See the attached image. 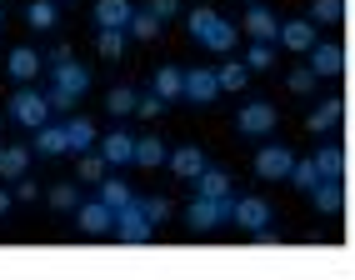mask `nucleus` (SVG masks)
I'll return each instance as SVG.
<instances>
[{
  "mask_svg": "<svg viewBox=\"0 0 355 280\" xmlns=\"http://www.w3.org/2000/svg\"><path fill=\"white\" fill-rule=\"evenodd\" d=\"M191 35H196V45L225 55V51H235V35H241V26H230L225 15H216L210 6H200V10H191Z\"/></svg>",
  "mask_w": 355,
  "mask_h": 280,
  "instance_id": "obj_1",
  "label": "nucleus"
},
{
  "mask_svg": "<svg viewBox=\"0 0 355 280\" xmlns=\"http://www.w3.org/2000/svg\"><path fill=\"white\" fill-rule=\"evenodd\" d=\"M90 90V65H76V60H60V65H51V105L55 110H70L80 96Z\"/></svg>",
  "mask_w": 355,
  "mask_h": 280,
  "instance_id": "obj_2",
  "label": "nucleus"
},
{
  "mask_svg": "<svg viewBox=\"0 0 355 280\" xmlns=\"http://www.w3.org/2000/svg\"><path fill=\"white\" fill-rule=\"evenodd\" d=\"M185 220H191L196 236H210L216 225L235 220V195H196L191 210H185Z\"/></svg>",
  "mask_w": 355,
  "mask_h": 280,
  "instance_id": "obj_3",
  "label": "nucleus"
},
{
  "mask_svg": "<svg viewBox=\"0 0 355 280\" xmlns=\"http://www.w3.org/2000/svg\"><path fill=\"white\" fill-rule=\"evenodd\" d=\"M51 96H45V90H31V85H20L15 96H10V121L15 125H26V130H40L45 121H51Z\"/></svg>",
  "mask_w": 355,
  "mask_h": 280,
  "instance_id": "obj_4",
  "label": "nucleus"
},
{
  "mask_svg": "<svg viewBox=\"0 0 355 280\" xmlns=\"http://www.w3.org/2000/svg\"><path fill=\"white\" fill-rule=\"evenodd\" d=\"M150 236H155V220L146 216L140 195H135L130 205L115 210V240H125V245H150Z\"/></svg>",
  "mask_w": 355,
  "mask_h": 280,
  "instance_id": "obj_5",
  "label": "nucleus"
},
{
  "mask_svg": "<svg viewBox=\"0 0 355 280\" xmlns=\"http://www.w3.org/2000/svg\"><path fill=\"white\" fill-rule=\"evenodd\" d=\"M291 170H295L291 146H260L255 150V175L260 180H291Z\"/></svg>",
  "mask_w": 355,
  "mask_h": 280,
  "instance_id": "obj_6",
  "label": "nucleus"
},
{
  "mask_svg": "<svg viewBox=\"0 0 355 280\" xmlns=\"http://www.w3.org/2000/svg\"><path fill=\"white\" fill-rule=\"evenodd\" d=\"M76 225H80V236H115V210L96 195V200L76 205Z\"/></svg>",
  "mask_w": 355,
  "mask_h": 280,
  "instance_id": "obj_7",
  "label": "nucleus"
},
{
  "mask_svg": "<svg viewBox=\"0 0 355 280\" xmlns=\"http://www.w3.org/2000/svg\"><path fill=\"white\" fill-rule=\"evenodd\" d=\"M220 96V76L210 65H196V70H185V100L191 105H210Z\"/></svg>",
  "mask_w": 355,
  "mask_h": 280,
  "instance_id": "obj_8",
  "label": "nucleus"
},
{
  "mask_svg": "<svg viewBox=\"0 0 355 280\" xmlns=\"http://www.w3.org/2000/svg\"><path fill=\"white\" fill-rule=\"evenodd\" d=\"M235 130H241V135H270V130H275V105H270V100L241 105V115H235Z\"/></svg>",
  "mask_w": 355,
  "mask_h": 280,
  "instance_id": "obj_9",
  "label": "nucleus"
},
{
  "mask_svg": "<svg viewBox=\"0 0 355 280\" xmlns=\"http://www.w3.org/2000/svg\"><path fill=\"white\" fill-rule=\"evenodd\" d=\"M280 45L286 51H295V55H311L315 51V20H280Z\"/></svg>",
  "mask_w": 355,
  "mask_h": 280,
  "instance_id": "obj_10",
  "label": "nucleus"
},
{
  "mask_svg": "<svg viewBox=\"0 0 355 280\" xmlns=\"http://www.w3.org/2000/svg\"><path fill=\"white\" fill-rule=\"evenodd\" d=\"M235 225H241L245 236L266 230V225H270V205L260 200V195H241V200H235Z\"/></svg>",
  "mask_w": 355,
  "mask_h": 280,
  "instance_id": "obj_11",
  "label": "nucleus"
},
{
  "mask_svg": "<svg viewBox=\"0 0 355 280\" xmlns=\"http://www.w3.org/2000/svg\"><path fill=\"white\" fill-rule=\"evenodd\" d=\"M101 155L110 160V170L135 166V135H130V130H110V135L101 140Z\"/></svg>",
  "mask_w": 355,
  "mask_h": 280,
  "instance_id": "obj_12",
  "label": "nucleus"
},
{
  "mask_svg": "<svg viewBox=\"0 0 355 280\" xmlns=\"http://www.w3.org/2000/svg\"><path fill=\"white\" fill-rule=\"evenodd\" d=\"M245 30H250V40H280V20H275V10H266L260 0H250V10H245Z\"/></svg>",
  "mask_w": 355,
  "mask_h": 280,
  "instance_id": "obj_13",
  "label": "nucleus"
},
{
  "mask_svg": "<svg viewBox=\"0 0 355 280\" xmlns=\"http://www.w3.org/2000/svg\"><path fill=\"white\" fill-rule=\"evenodd\" d=\"M35 155H45V160H51V155H70V130L45 121V125L35 130Z\"/></svg>",
  "mask_w": 355,
  "mask_h": 280,
  "instance_id": "obj_14",
  "label": "nucleus"
},
{
  "mask_svg": "<svg viewBox=\"0 0 355 280\" xmlns=\"http://www.w3.org/2000/svg\"><path fill=\"white\" fill-rule=\"evenodd\" d=\"M311 70H315L320 80H325V76H340V70H345V51H340L336 40H330V45L320 40L315 51H311Z\"/></svg>",
  "mask_w": 355,
  "mask_h": 280,
  "instance_id": "obj_15",
  "label": "nucleus"
},
{
  "mask_svg": "<svg viewBox=\"0 0 355 280\" xmlns=\"http://www.w3.org/2000/svg\"><path fill=\"white\" fill-rule=\"evenodd\" d=\"M40 65H45V55H35L31 45H15V51H10V65H6V70H10V76H15L20 85H31V80L40 76Z\"/></svg>",
  "mask_w": 355,
  "mask_h": 280,
  "instance_id": "obj_16",
  "label": "nucleus"
},
{
  "mask_svg": "<svg viewBox=\"0 0 355 280\" xmlns=\"http://www.w3.org/2000/svg\"><path fill=\"white\" fill-rule=\"evenodd\" d=\"M340 115H345V100H340V96H330V100H320L311 115H305V125H311L315 135H325V130H336V125H340Z\"/></svg>",
  "mask_w": 355,
  "mask_h": 280,
  "instance_id": "obj_17",
  "label": "nucleus"
},
{
  "mask_svg": "<svg viewBox=\"0 0 355 280\" xmlns=\"http://www.w3.org/2000/svg\"><path fill=\"white\" fill-rule=\"evenodd\" d=\"M171 170H175L180 180H196V175L205 170V150H200V146H175V150H171Z\"/></svg>",
  "mask_w": 355,
  "mask_h": 280,
  "instance_id": "obj_18",
  "label": "nucleus"
},
{
  "mask_svg": "<svg viewBox=\"0 0 355 280\" xmlns=\"http://www.w3.org/2000/svg\"><path fill=\"white\" fill-rule=\"evenodd\" d=\"M130 15H135V6H130V0H96V26L130 30Z\"/></svg>",
  "mask_w": 355,
  "mask_h": 280,
  "instance_id": "obj_19",
  "label": "nucleus"
},
{
  "mask_svg": "<svg viewBox=\"0 0 355 280\" xmlns=\"http://www.w3.org/2000/svg\"><path fill=\"white\" fill-rule=\"evenodd\" d=\"M311 200H315L320 216H340V210H345V191H340V180H320L315 191H311Z\"/></svg>",
  "mask_w": 355,
  "mask_h": 280,
  "instance_id": "obj_20",
  "label": "nucleus"
},
{
  "mask_svg": "<svg viewBox=\"0 0 355 280\" xmlns=\"http://www.w3.org/2000/svg\"><path fill=\"white\" fill-rule=\"evenodd\" d=\"M135 166H146V170H155V166H171V150H165V140H155V135H140V140H135Z\"/></svg>",
  "mask_w": 355,
  "mask_h": 280,
  "instance_id": "obj_21",
  "label": "nucleus"
},
{
  "mask_svg": "<svg viewBox=\"0 0 355 280\" xmlns=\"http://www.w3.org/2000/svg\"><path fill=\"white\" fill-rule=\"evenodd\" d=\"M65 130H70V150H76V155H85V150H96V146H101V135H96V125H90L85 115H70Z\"/></svg>",
  "mask_w": 355,
  "mask_h": 280,
  "instance_id": "obj_22",
  "label": "nucleus"
},
{
  "mask_svg": "<svg viewBox=\"0 0 355 280\" xmlns=\"http://www.w3.org/2000/svg\"><path fill=\"white\" fill-rule=\"evenodd\" d=\"M26 20L35 30H55L60 26V0H31L26 6Z\"/></svg>",
  "mask_w": 355,
  "mask_h": 280,
  "instance_id": "obj_23",
  "label": "nucleus"
},
{
  "mask_svg": "<svg viewBox=\"0 0 355 280\" xmlns=\"http://www.w3.org/2000/svg\"><path fill=\"white\" fill-rule=\"evenodd\" d=\"M155 90H160L165 100H185V70L160 65V70H155Z\"/></svg>",
  "mask_w": 355,
  "mask_h": 280,
  "instance_id": "obj_24",
  "label": "nucleus"
},
{
  "mask_svg": "<svg viewBox=\"0 0 355 280\" xmlns=\"http://www.w3.org/2000/svg\"><path fill=\"white\" fill-rule=\"evenodd\" d=\"M26 166H31V150L26 146H0V175H6V180H20Z\"/></svg>",
  "mask_w": 355,
  "mask_h": 280,
  "instance_id": "obj_25",
  "label": "nucleus"
},
{
  "mask_svg": "<svg viewBox=\"0 0 355 280\" xmlns=\"http://www.w3.org/2000/svg\"><path fill=\"white\" fill-rule=\"evenodd\" d=\"M196 195H230V175H225L220 166H205V170L196 175Z\"/></svg>",
  "mask_w": 355,
  "mask_h": 280,
  "instance_id": "obj_26",
  "label": "nucleus"
},
{
  "mask_svg": "<svg viewBox=\"0 0 355 280\" xmlns=\"http://www.w3.org/2000/svg\"><path fill=\"white\" fill-rule=\"evenodd\" d=\"M315 166H320L325 180H340V175H345V150H340V146H320V150H315Z\"/></svg>",
  "mask_w": 355,
  "mask_h": 280,
  "instance_id": "obj_27",
  "label": "nucleus"
},
{
  "mask_svg": "<svg viewBox=\"0 0 355 280\" xmlns=\"http://www.w3.org/2000/svg\"><path fill=\"white\" fill-rule=\"evenodd\" d=\"M320 180H325V175H320V166H315V155H311V160H295V170H291V185H295V191L311 195Z\"/></svg>",
  "mask_w": 355,
  "mask_h": 280,
  "instance_id": "obj_28",
  "label": "nucleus"
},
{
  "mask_svg": "<svg viewBox=\"0 0 355 280\" xmlns=\"http://www.w3.org/2000/svg\"><path fill=\"white\" fill-rule=\"evenodd\" d=\"M101 200H105L110 210H121V205H130L135 195H130V185H125L121 175H105V180H101Z\"/></svg>",
  "mask_w": 355,
  "mask_h": 280,
  "instance_id": "obj_29",
  "label": "nucleus"
},
{
  "mask_svg": "<svg viewBox=\"0 0 355 280\" xmlns=\"http://www.w3.org/2000/svg\"><path fill=\"white\" fill-rule=\"evenodd\" d=\"M216 76H220V90H245V80H250V65H245V60H225V65L216 70Z\"/></svg>",
  "mask_w": 355,
  "mask_h": 280,
  "instance_id": "obj_30",
  "label": "nucleus"
},
{
  "mask_svg": "<svg viewBox=\"0 0 355 280\" xmlns=\"http://www.w3.org/2000/svg\"><path fill=\"white\" fill-rule=\"evenodd\" d=\"M125 35H130V30H115V26H101V35H96V51H101L105 60H115V55L125 51Z\"/></svg>",
  "mask_w": 355,
  "mask_h": 280,
  "instance_id": "obj_31",
  "label": "nucleus"
},
{
  "mask_svg": "<svg viewBox=\"0 0 355 280\" xmlns=\"http://www.w3.org/2000/svg\"><path fill=\"white\" fill-rule=\"evenodd\" d=\"M135 105H140V96H135L130 85H115L110 96H105V110L110 115H135Z\"/></svg>",
  "mask_w": 355,
  "mask_h": 280,
  "instance_id": "obj_32",
  "label": "nucleus"
},
{
  "mask_svg": "<svg viewBox=\"0 0 355 280\" xmlns=\"http://www.w3.org/2000/svg\"><path fill=\"white\" fill-rule=\"evenodd\" d=\"M311 20H315V26H340V20H345V0H315Z\"/></svg>",
  "mask_w": 355,
  "mask_h": 280,
  "instance_id": "obj_33",
  "label": "nucleus"
},
{
  "mask_svg": "<svg viewBox=\"0 0 355 280\" xmlns=\"http://www.w3.org/2000/svg\"><path fill=\"white\" fill-rule=\"evenodd\" d=\"M105 170H110V160H105L101 150H85V155H80V180L101 185V180H105Z\"/></svg>",
  "mask_w": 355,
  "mask_h": 280,
  "instance_id": "obj_34",
  "label": "nucleus"
},
{
  "mask_svg": "<svg viewBox=\"0 0 355 280\" xmlns=\"http://www.w3.org/2000/svg\"><path fill=\"white\" fill-rule=\"evenodd\" d=\"M130 35H135V40H155V35H160V15H155V10H135V15H130Z\"/></svg>",
  "mask_w": 355,
  "mask_h": 280,
  "instance_id": "obj_35",
  "label": "nucleus"
},
{
  "mask_svg": "<svg viewBox=\"0 0 355 280\" xmlns=\"http://www.w3.org/2000/svg\"><path fill=\"white\" fill-rule=\"evenodd\" d=\"M245 65H250V70H270V65H275V45H270V40H255L250 51H245Z\"/></svg>",
  "mask_w": 355,
  "mask_h": 280,
  "instance_id": "obj_36",
  "label": "nucleus"
},
{
  "mask_svg": "<svg viewBox=\"0 0 355 280\" xmlns=\"http://www.w3.org/2000/svg\"><path fill=\"white\" fill-rule=\"evenodd\" d=\"M315 80H320V76H315V70H311V65H295L286 85L295 90V96H311V90H315Z\"/></svg>",
  "mask_w": 355,
  "mask_h": 280,
  "instance_id": "obj_37",
  "label": "nucleus"
},
{
  "mask_svg": "<svg viewBox=\"0 0 355 280\" xmlns=\"http://www.w3.org/2000/svg\"><path fill=\"white\" fill-rule=\"evenodd\" d=\"M51 205H55V210H76V205H80L76 185H51Z\"/></svg>",
  "mask_w": 355,
  "mask_h": 280,
  "instance_id": "obj_38",
  "label": "nucleus"
},
{
  "mask_svg": "<svg viewBox=\"0 0 355 280\" xmlns=\"http://www.w3.org/2000/svg\"><path fill=\"white\" fill-rule=\"evenodd\" d=\"M165 105H171V100H165V96H160V90H150V96H140V105H135V115H146V121H155V115H160Z\"/></svg>",
  "mask_w": 355,
  "mask_h": 280,
  "instance_id": "obj_39",
  "label": "nucleus"
},
{
  "mask_svg": "<svg viewBox=\"0 0 355 280\" xmlns=\"http://www.w3.org/2000/svg\"><path fill=\"white\" fill-rule=\"evenodd\" d=\"M140 205H146V216H150L155 225H160L165 216H171V200H165V195H146V200H140Z\"/></svg>",
  "mask_w": 355,
  "mask_h": 280,
  "instance_id": "obj_40",
  "label": "nucleus"
},
{
  "mask_svg": "<svg viewBox=\"0 0 355 280\" xmlns=\"http://www.w3.org/2000/svg\"><path fill=\"white\" fill-rule=\"evenodd\" d=\"M150 10H155L160 20H171V15L180 10V0H150Z\"/></svg>",
  "mask_w": 355,
  "mask_h": 280,
  "instance_id": "obj_41",
  "label": "nucleus"
},
{
  "mask_svg": "<svg viewBox=\"0 0 355 280\" xmlns=\"http://www.w3.org/2000/svg\"><path fill=\"white\" fill-rule=\"evenodd\" d=\"M15 200H35V180L20 175V180H15Z\"/></svg>",
  "mask_w": 355,
  "mask_h": 280,
  "instance_id": "obj_42",
  "label": "nucleus"
},
{
  "mask_svg": "<svg viewBox=\"0 0 355 280\" xmlns=\"http://www.w3.org/2000/svg\"><path fill=\"white\" fill-rule=\"evenodd\" d=\"M60 60H76V55H70V51H65V45H55V51H51V55H45V65H60Z\"/></svg>",
  "mask_w": 355,
  "mask_h": 280,
  "instance_id": "obj_43",
  "label": "nucleus"
},
{
  "mask_svg": "<svg viewBox=\"0 0 355 280\" xmlns=\"http://www.w3.org/2000/svg\"><path fill=\"white\" fill-rule=\"evenodd\" d=\"M6 210H10V191H0V216H6Z\"/></svg>",
  "mask_w": 355,
  "mask_h": 280,
  "instance_id": "obj_44",
  "label": "nucleus"
},
{
  "mask_svg": "<svg viewBox=\"0 0 355 280\" xmlns=\"http://www.w3.org/2000/svg\"><path fill=\"white\" fill-rule=\"evenodd\" d=\"M0 20H6V10H0Z\"/></svg>",
  "mask_w": 355,
  "mask_h": 280,
  "instance_id": "obj_45",
  "label": "nucleus"
}]
</instances>
